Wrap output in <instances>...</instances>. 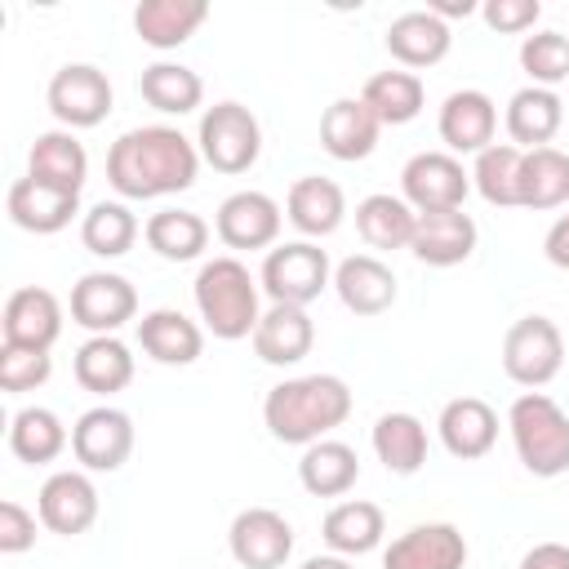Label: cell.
Segmentation results:
<instances>
[{
	"instance_id": "obj_34",
	"label": "cell",
	"mask_w": 569,
	"mask_h": 569,
	"mask_svg": "<svg viewBox=\"0 0 569 569\" xmlns=\"http://www.w3.org/2000/svg\"><path fill=\"white\" fill-rule=\"evenodd\" d=\"M520 209H560L569 204V156L560 147H533L520 160Z\"/></svg>"
},
{
	"instance_id": "obj_29",
	"label": "cell",
	"mask_w": 569,
	"mask_h": 569,
	"mask_svg": "<svg viewBox=\"0 0 569 569\" xmlns=\"http://www.w3.org/2000/svg\"><path fill=\"white\" fill-rule=\"evenodd\" d=\"M209 18V4L204 0H142L133 9V31L142 44L151 49H178L187 44Z\"/></svg>"
},
{
	"instance_id": "obj_47",
	"label": "cell",
	"mask_w": 569,
	"mask_h": 569,
	"mask_svg": "<svg viewBox=\"0 0 569 569\" xmlns=\"http://www.w3.org/2000/svg\"><path fill=\"white\" fill-rule=\"evenodd\" d=\"M542 253H547L551 267L569 271V213H560V218L551 222V231H547V240H542Z\"/></svg>"
},
{
	"instance_id": "obj_7",
	"label": "cell",
	"mask_w": 569,
	"mask_h": 569,
	"mask_svg": "<svg viewBox=\"0 0 569 569\" xmlns=\"http://www.w3.org/2000/svg\"><path fill=\"white\" fill-rule=\"evenodd\" d=\"M565 369V338L547 316H520L502 338V373L516 387H547Z\"/></svg>"
},
{
	"instance_id": "obj_13",
	"label": "cell",
	"mask_w": 569,
	"mask_h": 569,
	"mask_svg": "<svg viewBox=\"0 0 569 569\" xmlns=\"http://www.w3.org/2000/svg\"><path fill=\"white\" fill-rule=\"evenodd\" d=\"M227 547L240 569H284L293 556V525L271 507H244L227 529Z\"/></svg>"
},
{
	"instance_id": "obj_1",
	"label": "cell",
	"mask_w": 569,
	"mask_h": 569,
	"mask_svg": "<svg viewBox=\"0 0 569 569\" xmlns=\"http://www.w3.org/2000/svg\"><path fill=\"white\" fill-rule=\"evenodd\" d=\"M200 173V147L173 124H142L111 142L107 182L124 200H160L178 196Z\"/></svg>"
},
{
	"instance_id": "obj_43",
	"label": "cell",
	"mask_w": 569,
	"mask_h": 569,
	"mask_svg": "<svg viewBox=\"0 0 569 569\" xmlns=\"http://www.w3.org/2000/svg\"><path fill=\"white\" fill-rule=\"evenodd\" d=\"M49 373H53V356L49 351L0 342V391H9V396L36 391V387L49 382Z\"/></svg>"
},
{
	"instance_id": "obj_11",
	"label": "cell",
	"mask_w": 569,
	"mask_h": 569,
	"mask_svg": "<svg viewBox=\"0 0 569 569\" xmlns=\"http://www.w3.org/2000/svg\"><path fill=\"white\" fill-rule=\"evenodd\" d=\"M280 227H284V213L280 204L267 196V191H231L218 213H213V231L227 249L236 253H253V249H276L280 240Z\"/></svg>"
},
{
	"instance_id": "obj_22",
	"label": "cell",
	"mask_w": 569,
	"mask_h": 569,
	"mask_svg": "<svg viewBox=\"0 0 569 569\" xmlns=\"http://www.w3.org/2000/svg\"><path fill=\"white\" fill-rule=\"evenodd\" d=\"M378 133H382V120L365 107V98H338L320 116V147L342 164L373 156Z\"/></svg>"
},
{
	"instance_id": "obj_10",
	"label": "cell",
	"mask_w": 569,
	"mask_h": 569,
	"mask_svg": "<svg viewBox=\"0 0 569 569\" xmlns=\"http://www.w3.org/2000/svg\"><path fill=\"white\" fill-rule=\"evenodd\" d=\"M71 453L80 471H120L133 453V418L116 405H93L71 427Z\"/></svg>"
},
{
	"instance_id": "obj_17",
	"label": "cell",
	"mask_w": 569,
	"mask_h": 569,
	"mask_svg": "<svg viewBox=\"0 0 569 569\" xmlns=\"http://www.w3.org/2000/svg\"><path fill=\"white\" fill-rule=\"evenodd\" d=\"M0 329H4V342H9V347L49 351V347L62 338V302H58L49 289H40V284H22V289H13L9 302H4Z\"/></svg>"
},
{
	"instance_id": "obj_37",
	"label": "cell",
	"mask_w": 569,
	"mask_h": 569,
	"mask_svg": "<svg viewBox=\"0 0 569 569\" xmlns=\"http://www.w3.org/2000/svg\"><path fill=\"white\" fill-rule=\"evenodd\" d=\"M360 98H365V107L382 120V124H409V120H418V111H422V102H427V84H422V76L418 71H378V76H369L365 80V89H360Z\"/></svg>"
},
{
	"instance_id": "obj_19",
	"label": "cell",
	"mask_w": 569,
	"mask_h": 569,
	"mask_svg": "<svg viewBox=\"0 0 569 569\" xmlns=\"http://www.w3.org/2000/svg\"><path fill=\"white\" fill-rule=\"evenodd\" d=\"M249 342H253V356H258L262 365L284 369V365H298V360L311 356V347H316V325H311L307 307L271 302V307L262 311V320H258V329H253Z\"/></svg>"
},
{
	"instance_id": "obj_44",
	"label": "cell",
	"mask_w": 569,
	"mask_h": 569,
	"mask_svg": "<svg viewBox=\"0 0 569 569\" xmlns=\"http://www.w3.org/2000/svg\"><path fill=\"white\" fill-rule=\"evenodd\" d=\"M480 18L498 36H520V31H533V22L542 18V4L538 0H485Z\"/></svg>"
},
{
	"instance_id": "obj_28",
	"label": "cell",
	"mask_w": 569,
	"mask_h": 569,
	"mask_svg": "<svg viewBox=\"0 0 569 569\" xmlns=\"http://www.w3.org/2000/svg\"><path fill=\"white\" fill-rule=\"evenodd\" d=\"M9 218L13 227L31 231V236H58L71 227V218L80 213V196H67L58 187H44L36 178H18L9 187Z\"/></svg>"
},
{
	"instance_id": "obj_5",
	"label": "cell",
	"mask_w": 569,
	"mask_h": 569,
	"mask_svg": "<svg viewBox=\"0 0 569 569\" xmlns=\"http://www.w3.org/2000/svg\"><path fill=\"white\" fill-rule=\"evenodd\" d=\"M196 147L213 173H249L262 156V124L244 102H213L200 116Z\"/></svg>"
},
{
	"instance_id": "obj_21",
	"label": "cell",
	"mask_w": 569,
	"mask_h": 569,
	"mask_svg": "<svg viewBox=\"0 0 569 569\" xmlns=\"http://www.w3.org/2000/svg\"><path fill=\"white\" fill-rule=\"evenodd\" d=\"M436 431H440V445H445L453 458L476 462V458H485V453L493 449V440H498V413H493V405L480 400V396H453V400L440 409Z\"/></svg>"
},
{
	"instance_id": "obj_4",
	"label": "cell",
	"mask_w": 569,
	"mask_h": 569,
	"mask_svg": "<svg viewBox=\"0 0 569 569\" xmlns=\"http://www.w3.org/2000/svg\"><path fill=\"white\" fill-rule=\"evenodd\" d=\"M511 445L516 458L525 462L529 476L556 480L569 471V413L547 396V391H525L507 409Z\"/></svg>"
},
{
	"instance_id": "obj_48",
	"label": "cell",
	"mask_w": 569,
	"mask_h": 569,
	"mask_svg": "<svg viewBox=\"0 0 569 569\" xmlns=\"http://www.w3.org/2000/svg\"><path fill=\"white\" fill-rule=\"evenodd\" d=\"M427 9H431L440 22H449V18H471V13H476V0H431Z\"/></svg>"
},
{
	"instance_id": "obj_23",
	"label": "cell",
	"mask_w": 569,
	"mask_h": 569,
	"mask_svg": "<svg viewBox=\"0 0 569 569\" xmlns=\"http://www.w3.org/2000/svg\"><path fill=\"white\" fill-rule=\"evenodd\" d=\"M27 178L44 182V187H58L67 196H80L84 191V178H89V156H84V142L71 133V129H49V133H36L31 151H27Z\"/></svg>"
},
{
	"instance_id": "obj_33",
	"label": "cell",
	"mask_w": 569,
	"mask_h": 569,
	"mask_svg": "<svg viewBox=\"0 0 569 569\" xmlns=\"http://www.w3.org/2000/svg\"><path fill=\"white\" fill-rule=\"evenodd\" d=\"M413 227H418V213L405 196H391V191H373L356 204V231L369 249H409L413 240Z\"/></svg>"
},
{
	"instance_id": "obj_14",
	"label": "cell",
	"mask_w": 569,
	"mask_h": 569,
	"mask_svg": "<svg viewBox=\"0 0 569 569\" xmlns=\"http://www.w3.org/2000/svg\"><path fill=\"white\" fill-rule=\"evenodd\" d=\"M98 489L89 480V471H53L40 493H36V516L49 533H62V538H76L84 529H93L98 520Z\"/></svg>"
},
{
	"instance_id": "obj_2",
	"label": "cell",
	"mask_w": 569,
	"mask_h": 569,
	"mask_svg": "<svg viewBox=\"0 0 569 569\" xmlns=\"http://www.w3.org/2000/svg\"><path fill=\"white\" fill-rule=\"evenodd\" d=\"M351 413V387L338 373L284 378L262 400V422L280 445H316Z\"/></svg>"
},
{
	"instance_id": "obj_49",
	"label": "cell",
	"mask_w": 569,
	"mask_h": 569,
	"mask_svg": "<svg viewBox=\"0 0 569 569\" xmlns=\"http://www.w3.org/2000/svg\"><path fill=\"white\" fill-rule=\"evenodd\" d=\"M298 569H356L347 556H338V551H329V556H307Z\"/></svg>"
},
{
	"instance_id": "obj_18",
	"label": "cell",
	"mask_w": 569,
	"mask_h": 569,
	"mask_svg": "<svg viewBox=\"0 0 569 569\" xmlns=\"http://www.w3.org/2000/svg\"><path fill=\"white\" fill-rule=\"evenodd\" d=\"M476 218L462 213V209H436V213H418V227H413V240H409V253L427 267H458L476 253Z\"/></svg>"
},
{
	"instance_id": "obj_12",
	"label": "cell",
	"mask_w": 569,
	"mask_h": 569,
	"mask_svg": "<svg viewBox=\"0 0 569 569\" xmlns=\"http://www.w3.org/2000/svg\"><path fill=\"white\" fill-rule=\"evenodd\" d=\"M138 316V289L116 276V271H84L71 284V320L80 329L98 333H116Z\"/></svg>"
},
{
	"instance_id": "obj_26",
	"label": "cell",
	"mask_w": 569,
	"mask_h": 569,
	"mask_svg": "<svg viewBox=\"0 0 569 569\" xmlns=\"http://www.w3.org/2000/svg\"><path fill=\"white\" fill-rule=\"evenodd\" d=\"M138 347L156 365H196L204 351V329L178 307H156V311H142L138 320Z\"/></svg>"
},
{
	"instance_id": "obj_24",
	"label": "cell",
	"mask_w": 569,
	"mask_h": 569,
	"mask_svg": "<svg viewBox=\"0 0 569 569\" xmlns=\"http://www.w3.org/2000/svg\"><path fill=\"white\" fill-rule=\"evenodd\" d=\"M387 53L405 67V71H422V67H436L445 62L453 36H449V22H440L431 9H409L400 18H391L387 27Z\"/></svg>"
},
{
	"instance_id": "obj_25",
	"label": "cell",
	"mask_w": 569,
	"mask_h": 569,
	"mask_svg": "<svg viewBox=\"0 0 569 569\" xmlns=\"http://www.w3.org/2000/svg\"><path fill=\"white\" fill-rule=\"evenodd\" d=\"M284 218L307 236V240H325L342 227L347 218V196L333 178H320V173H307L289 187L284 196Z\"/></svg>"
},
{
	"instance_id": "obj_39",
	"label": "cell",
	"mask_w": 569,
	"mask_h": 569,
	"mask_svg": "<svg viewBox=\"0 0 569 569\" xmlns=\"http://www.w3.org/2000/svg\"><path fill=\"white\" fill-rule=\"evenodd\" d=\"M138 93L147 107H156L160 116H187L200 107L204 98V80L182 67V62H151L142 67V80H138Z\"/></svg>"
},
{
	"instance_id": "obj_6",
	"label": "cell",
	"mask_w": 569,
	"mask_h": 569,
	"mask_svg": "<svg viewBox=\"0 0 569 569\" xmlns=\"http://www.w3.org/2000/svg\"><path fill=\"white\" fill-rule=\"evenodd\" d=\"M258 284H262V293L271 302L307 307L333 284V267H329V253L316 240H289V244L267 249Z\"/></svg>"
},
{
	"instance_id": "obj_45",
	"label": "cell",
	"mask_w": 569,
	"mask_h": 569,
	"mask_svg": "<svg viewBox=\"0 0 569 569\" xmlns=\"http://www.w3.org/2000/svg\"><path fill=\"white\" fill-rule=\"evenodd\" d=\"M31 547H36V516L22 502L4 498L0 502V551L4 556H22Z\"/></svg>"
},
{
	"instance_id": "obj_9",
	"label": "cell",
	"mask_w": 569,
	"mask_h": 569,
	"mask_svg": "<svg viewBox=\"0 0 569 569\" xmlns=\"http://www.w3.org/2000/svg\"><path fill=\"white\" fill-rule=\"evenodd\" d=\"M467 191H471V173L449 151H418L400 169V196L413 204V213L462 209Z\"/></svg>"
},
{
	"instance_id": "obj_3",
	"label": "cell",
	"mask_w": 569,
	"mask_h": 569,
	"mask_svg": "<svg viewBox=\"0 0 569 569\" xmlns=\"http://www.w3.org/2000/svg\"><path fill=\"white\" fill-rule=\"evenodd\" d=\"M191 298H196V311H200L204 329L222 342L253 338V329L262 320V284L253 280V271L236 253L209 258L196 271Z\"/></svg>"
},
{
	"instance_id": "obj_32",
	"label": "cell",
	"mask_w": 569,
	"mask_h": 569,
	"mask_svg": "<svg viewBox=\"0 0 569 569\" xmlns=\"http://www.w3.org/2000/svg\"><path fill=\"white\" fill-rule=\"evenodd\" d=\"M71 369H76V382H80L84 391H93V396H116V391H124V387L133 382V351H129L116 333H98V338L80 342Z\"/></svg>"
},
{
	"instance_id": "obj_46",
	"label": "cell",
	"mask_w": 569,
	"mask_h": 569,
	"mask_svg": "<svg viewBox=\"0 0 569 569\" xmlns=\"http://www.w3.org/2000/svg\"><path fill=\"white\" fill-rule=\"evenodd\" d=\"M516 569H569V542H538L520 556Z\"/></svg>"
},
{
	"instance_id": "obj_27",
	"label": "cell",
	"mask_w": 569,
	"mask_h": 569,
	"mask_svg": "<svg viewBox=\"0 0 569 569\" xmlns=\"http://www.w3.org/2000/svg\"><path fill=\"white\" fill-rule=\"evenodd\" d=\"M502 124H507L511 147H520V151L551 147V138H556V133H560V124H565V102H560V93H556V89L525 84V89H516V93H511Z\"/></svg>"
},
{
	"instance_id": "obj_40",
	"label": "cell",
	"mask_w": 569,
	"mask_h": 569,
	"mask_svg": "<svg viewBox=\"0 0 569 569\" xmlns=\"http://www.w3.org/2000/svg\"><path fill=\"white\" fill-rule=\"evenodd\" d=\"M133 240H138V218L120 200H98L80 218V244L93 258H124L133 249Z\"/></svg>"
},
{
	"instance_id": "obj_20",
	"label": "cell",
	"mask_w": 569,
	"mask_h": 569,
	"mask_svg": "<svg viewBox=\"0 0 569 569\" xmlns=\"http://www.w3.org/2000/svg\"><path fill=\"white\" fill-rule=\"evenodd\" d=\"M333 289L351 316H382L396 302V271L378 253H351L333 267Z\"/></svg>"
},
{
	"instance_id": "obj_38",
	"label": "cell",
	"mask_w": 569,
	"mask_h": 569,
	"mask_svg": "<svg viewBox=\"0 0 569 569\" xmlns=\"http://www.w3.org/2000/svg\"><path fill=\"white\" fill-rule=\"evenodd\" d=\"M147 244L164 258V262H196L209 249V222L191 209H160L147 218L142 227Z\"/></svg>"
},
{
	"instance_id": "obj_42",
	"label": "cell",
	"mask_w": 569,
	"mask_h": 569,
	"mask_svg": "<svg viewBox=\"0 0 569 569\" xmlns=\"http://www.w3.org/2000/svg\"><path fill=\"white\" fill-rule=\"evenodd\" d=\"M520 67L538 89H556L569 80V36L560 31H533L520 40Z\"/></svg>"
},
{
	"instance_id": "obj_16",
	"label": "cell",
	"mask_w": 569,
	"mask_h": 569,
	"mask_svg": "<svg viewBox=\"0 0 569 569\" xmlns=\"http://www.w3.org/2000/svg\"><path fill=\"white\" fill-rule=\"evenodd\" d=\"M467 565V538L449 520H427L391 538L382 551V569H462Z\"/></svg>"
},
{
	"instance_id": "obj_41",
	"label": "cell",
	"mask_w": 569,
	"mask_h": 569,
	"mask_svg": "<svg viewBox=\"0 0 569 569\" xmlns=\"http://www.w3.org/2000/svg\"><path fill=\"white\" fill-rule=\"evenodd\" d=\"M520 160L525 151L511 147V142H493L476 156L471 164V187L485 196V204H498V209H511L516 204V191H520Z\"/></svg>"
},
{
	"instance_id": "obj_36",
	"label": "cell",
	"mask_w": 569,
	"mask_h": 569,
	"mask_svg": "<svg viewBox=\"0 0 569 569\" xmlns=\"http://www.w3.org/2000/svg\"><path fill=\"white\" fill-rule=\"evenodd\" d=\"M373 453L391 476H413L427 462V427L422 418L391 409L373 422Z\"/></svg>"
},
{
	"instance_id": "obj_30",
	"label": "cell",
	"mask_w": 569,
	"mask_h": 569,
	"mask_svg": "<svg viewBox=\"0 0 569 569\" xmlns=\"http://www.w3.org/2000/svg\"><path fill=\"white\" fill-rule=\"evenodd\" d=\"M382 533H387V516L378 502H365V498H347V502L329 507L320 520V538L329 542V551H338L347 560L373 551L382 542Z\"/></svg>"
},
{
	"instance_id": "obj_31",
	"label": "cell",
	"mask_w": 569,
	"mask_h": 569,
	"mask_svg": "<svg viewBox=\"0 0 569 569\" xmlns=\"http://www.w3.org/2000/svg\"><path fill=\"white\" fill-rule=\"evenodd\" d=\"M298 480L311 498H342L360 480V458L347 440H316L298 458Z\"/></svg>"
},
{
	"instance_id": "obj_8",
	"label": "cell",
	"mask_w": 569,
	"mask_h": 569,
	"mask_svg": "<svg viewBox=\"0 0 569 569\" xmlns=\"http://www.w3.org/2000/svg\"><path fill=\"white\" fill-rule=\"evenodd\" d=\"M44 102L53 111V120L62 129H93L111 116V80L102 67L93 62H67L53 71L49 89H44Z\"/></svg>"
},
{
	"instance_id": "obj_35",
	"label": "cell",
	"mask_w": 569,
	"mask_h": 569,
	"mask_svg": "<svg viewBox=\"0 0 569 569\" xmlns=\"http://www.w3.org/2000/svg\"><path fill=\"white\" fill-rule=\"evenodd\" d=\"M71 445V431L62 427V418L44 405H27L13 413L9 422V449L18 462H31V467H44L53 458H62V449Z\"/></svg>"
},
{
	"instance_id": "obj_15",
	"label": "cell",
	"mask_w": 569,
	"mask_h": 569,
	"mask_svg": "<svg viewBox=\"0 0 569 569\" xmlns=\"http://www.w3.org/2000/svg\"><path fill=\"white\" fill-rule=\"evenodd\" d=\"M440 142L449 147V156H480L485 147H493L498 133V107L485 89H453L440 102Z\"/></svg>"
}]
</instances>
